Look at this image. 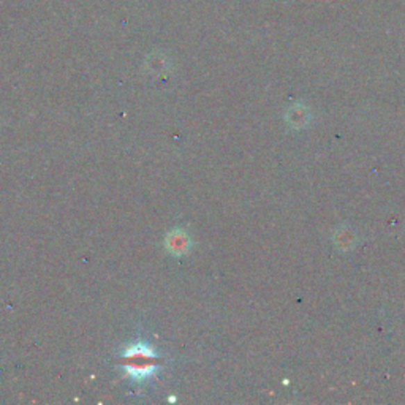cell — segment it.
Masks as SVG:
<instances>
[{"instance_id": "cell-1", "label": "cell", "mask_w": 405, "mask_h": 405, "mask_svg": "<svg viewBox=\"0 0 405 405\" xmlns=\"http://www.w3.org/2000/svg\"><path fill=\"white\" fill-rule=\"evenodd\" d=\"M125 370L132 379H147L156 370V355L147 345H135L125 353Z\"/></svg>"}, {"instance_id": "cell-2", "label": "cell", "mask_w": 405, "mask_h": 405, "mask_svg": "<svg viewBox=\"0 0 405 405\" xmlns=\"http://www.w3.org/2000/svg\"><path fill=\"white\" fill-rule=\"evenodd\" d=\"M167 247H168L170 252H173L174 255H182V254H185L187 250H189L190 239L184 231L176 230L168 236Z\"/></svg>"}]
</instances>
